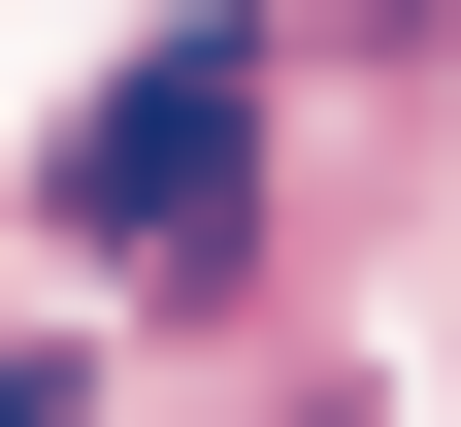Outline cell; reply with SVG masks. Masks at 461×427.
Segmentation results:
<instances>
[{"label": "cell", "mask_w": 461, "mask_h": 427, "mask_svg": "<svg viewBox=\"0 0 461 427\" xmlns=\"http://www.w3.org/2000/svg\"><path fill=\"white\" fill-rule=\"evenodd\" d=\"M230 198H264V33H165V67L67 132V230L99 263H230Z\"/></svg>", "instance_id": "1"}]
</instances>
